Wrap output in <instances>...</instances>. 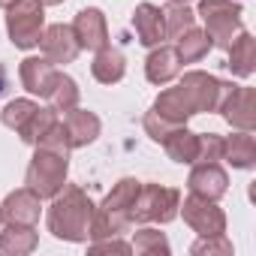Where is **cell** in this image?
<instances>
[{"mask_svg":"<svg viewBox=\"0 0 256 256\" xmlns=\"http://www.w3.org/2000/svg\"><path fill=\"white\" fill-rule=\"evenodd\" d=\"M66 154H70L66 130L64 124H54L48 136L36 145V154L28 166L24 175L28 190H34L40 199H54L66 184Z\"/></svg>","mask_w":256,"mask_h":256,"instance_id":"cell-1","label":"cell"},{"mask_svg":"<svg viewBox=\"0 0 256 256\" xmlns=\"http://www.w3.org/2000/svg\"><path fill=\"white\" fill-rule=\"evenodd\" d=\"M139 181L133 178H124L118 181V187L102 199L100 208H94V217H90V238H112V235H120L133 226V202H136V193H139Z\"/></svg>","mask_w":256,"mask_h":256,"instance_id":"cell-2","label":"cell"},{"mask_svg":"<svg viewBox=\"0 0 256 256\" xmlns=\"http://www.w3.org/2000/svg\"><path fill=\"white\" fill-rule=\"evenodd\" d=\"M94 202L78 187H66L64 196L58 193L48 208V229L64 241H84L90 232Z\"/></svg>","mask_w":256,"mask_h":256,"instance_id":"cell-3","label":"cell"},{"mask_svg":"<svg viewBox=\"0 0 256 256\" xmlns=\"http://www.w3.org/2000/svg\"><path fill=\"white\" fill-rule=\"evenodd\" d=\"M181 208V196L172 187H160V184H145L136 193L133 202V223H169Z\"/></svg>","mask_w":256,"mask_h":256,"instance_id":"cell-4","label":"cell"},{"mask_svg":"<svg viewBox=\"0 0 256 256\" xmlns=\"http://www.w3.org/2000/svg\"><path fill=\"white\" fill-rule=\"evenodd\" d=\"M42 4L40 0H16L6 6V30L12 46L18 48H34L40 46L42 36Z\"/></svg>","mask_w":256,"mask_h":256,"instance_id":"cell-5","label":"cell"},{"mask_svg":"<svg viewBox=\"0 0 256 256\" xmlns=\"http://www.w3.org/2000/svg\"><path fill=\"white\" fill-rule=\"evenodd\" d=\"M232 88L235 84H226V82H220V78H214L208 72H187L181 78V84H178V90L187 100V106H190L193 114L196 112H217L220 102H223V96Z\"/></svg>","mask_w":256,"mask_h":256,"instance_id":"cell-6","label":"cell"},{"mask_svg":"<svg viewBox=\"0 0 256 256\" xmlns=\"http://www.w3.org/2000/svg\"><path fill=\"white\" fill-rule=\"evenodd\" d=\"M199 16L205 18V34L211 36V46L229 48L232 34L241 28V6L232 0H202Z\"/></svg>","mask_w":256,"mask_h":256,"instance_id":"cell-7","label":"cell"},{"mask_svg":"<svg viewBox=\"0 0 256 256\" xmlns=\"http://www.w3.org/2000/svg\"><path fill=\"white\" fill-rule=\"evenodd\" d=\"M184 220L202 238H211V235H223L226 232V217L214 205V199H205V196H196V193L190 199H184Z\"/></svg>","mask_w":256,"mask_h":256,"instance_id":"cell-8","label":"cell"},{"mask_svg":"<svg viewBox=\"0 0 256 256\" xmlns=\"http://www.w3.org/2000/svg\"><path fill=\"white\" fill-rule=\"evenodd\" d=\"M220 112H223V118H226L232 126L250 133L253 126H256V90H253V88H232V90L223 96Z\"/></svg>","mask_w":256,"mask_h":256,"instance_id":"cell-9","label":"cell"},{"mask_svg":"<svg viewBox=\"0 0 256 256\" xmlns=\"http://www.w3.org/2000/svg\"><path fill=\"white\" fill-rule=\"evenodd\" d=\"M40 46H42V54L52 60V64H72L78 58V40L72 34V28L66 24H52L42 30L40 36Z\"/></svg>","mask_w":256,"mask_h":256,"instance_id":"cell-10","label":"cell"},{"mask_svg":"<svg viewBox=\"0 0 256 256\" xmlns=\"http://www.w3.org/2000/svg\"><path fill=\"white\" fill-rule=\"evenodd\" d=\"M72 34H76L82 48L100 52L108 46V28H106V16L100 10H82L72 22Z\"/></svg>","mask_w":256,"mask_h":256,"instance_id":"cell-11","label":"cell"},{"mask_svg":"<svg viewBox=\"0 0 256 256\" xmlns=\"http://www.w3.org/2000/svg\"><path fill=\"white\" fill-rule=\"evenodd\" d=\"M42 199L34 193V190H16L6 196V202L0 205V220H6V223H22V226H34L40 220V205Z\"/></svg>","mask_w":256,"mask_h":256,"instance_id":"cell-12","label":"cell"},{"mask_svg":"<svg viewBox=\"0 0 256 256\" xmlns=\"http://www.w3.org/2000/svg\"><path fill=\"white\" fill-rule=\"evenodd\" d=\"M229 187V178L226 172L217 166V163H208V160H196L193 172H190V190L196 196H205V199H220Z\"/></svg>","mask_w":256,"mask_h":256,"instance_id":"cell-13","label":"cell"},{"mask_svg":"<svg viewBox=\"0 0 256 256\" xmlns=\"http://www.w3.org/2000/svg\"><path fill=\"white\" fill-rule=\"evenodd\" d=\"M64 130H66V142H70V148L90 145V142L100 136V118H96L94 112H82V108L76 106L72 112H66Z\"/></svg>","mask_w":256,"mask_h":256,"instance_id":"cell-14","label":"cell"},{"mask_svg":"<svg viewBox=\"0 0 256 256\" xmlns=\"http://www.w3.org/2000/svg\"><path fill=\"white\" fill-rule=\"evenodd\" d=\"M54 78H58V70H54V64L48 58H28V60H22V84L30 94L46 96L48 88L54 84Z\"/></svg>","mask_w":256,"mask_h":256,"instance_id":"cell-15","label":"cell"},{"mask_svg":"<svg viewBox=\"0 0 256 256\" xmlns=\"http://www.w3.org/2000/svg\"><path fill=\"white\" fill-rule=\"evenodd\" d=\"M133 24H136V34H139V42H142V46H160V40L166 36L163 10L154 6V4H142V6H136Z\"/></svg>","mask_w":256,"mask_h":256,"instance_id":"cell-16","label":"cell"},{"mask_svg":"<svg viewBox=\"0 0 256 256\" xmlns=\"http://www.w3.org/2000/svg\"><path fill=\"white\" fill-rule=\"evenodd\" d=\"M178 72H181V58H178V52L169 48V46L154 48V52L148 54V60H145V76H148V82H154V84H166V82H172Z\"/></svg>","mask_w":256,"mask_h":256,"instance_id":"cell-17","label":"cell"},{"mask_svg":"<svg viewBox=\"0 0 256 256\" xmlns=\"http://www.w3.org/2000/svg\"><path fill=\"white\" fill-rule=\"evenodd\" d=\"M163 145H166V154L175 163H196L199 160V136L190 133V130L175 126V130L163 139Z\"/></svg>","mask_w":256,"mask_h":256,"instance_id":"cell-18","label":"cell"},{"mask_svg":"<svg viewBox=\"0 0 256 256\" xmlns=\"http://www.w3.org/2000/svg\"><path fill=\"white\" fill-rule=\"evenodd\" d=\"M235 76H250L256 66V40L250 34H238V40L229 42V64H226Z\"/></svg>","mask_w":256,"mask_h":256,"instance_id":"cell-19","label":"cell"},{"mask_svg":"<svg viewBox=\"0 0 256 256\" xmlns=\"http://www.w3.org/2000/svg\"><path fill=\"white\" fill-rule=\"evenodd\" d=\"M220 160H229L235 169H250L253 160H256V139L244 130L238 136L223 139V157Z\"/></svg>","mask_w":256,"mask_h":256,"instance_id":"cell-20","label":"cell"},{"mask_svg":"<svg viewBox=\"0 0 256 256\" xmlns=\"http://www.w3.org/2000/svg\"><path fill=\"white\" fill-rule=\"evenodd\" d=\"M124 70H126L124 54H120L118 48H108V46L96 52L94 66H90L94 78H96V82H102V84H114V82H120V78H124Z\"/></svg>","mask_w":256,"mask_h":256,"instance_id":"cell-21","label":"cell"},{"mask_svg":"<svg viewBox=\"0 0 256 256\" xmlns=\"http://www.w3.org/2000/svg\"><path fill=\"white\" fill-rule=\"evenodd\" d=\"M175 42H178L175 52H178L181 64H196V60H202V58L208 54V48H211V36H208L205 30H196V28H190L187 34H181Z\"/></svg>","mask_w":256,"mask_h":256,"instance_id":"cell-22","label":"cell"},{"mask_svg":"<svg viewBox=\"0 0 256 256\" xmlns=\"http://www.w3.org/2000/svg\"><path fill=\"white\" fill-rule=\"evenodd\" d=\"M58 124V112L54 108H36L28 120H24V126L18 130V136L28 142V145H40L46 136H48V130Z\"/></svg>","mask_w":256,"mask_h":256,"instance_id":"cell-23","label":"cell"},{"mask_svg":"<svg viewBox=\"0 0 256 256\" xmlns=\"http://www.w3.org/2000/svg\"><path fill=\"white\" fill-rule=\"evenodd\" d=\"M46 100L52 102L48 108H54V112H72V108L78 106V88H76V82H72L70 76L58 72V78H54V84L48 88Z\"/></svg>","mask_w":256,"mask_h":256,"instance_id":"cell-24","label":"cell"},{"mask_svg":"<svg viewBox=\"0 0 256 256\" xmlns=\"http://www.w3.org/2000/svg\"><path fill=\"white\" fill-rule=\"evenodd\" d=\"M36 247V232L34 226H22V223H10L0 232V250L6 253H30Z\"/></svg>","mask_w":256,"mask_h":256,"instance_id":"cell-25","label":"cell"},{"mask_svg":"<svg viewBox=\"0 0 256 256\" xmlns=\"http://www.w3.org/2000/svg\"><path fill=\"white\" fill-rule=\"evenodd\" d=\"M163 24H166V36L178 40L181 34H187L190 28H196V18L187 10V4H169L163 10Z\"/></svg>","mask_w":256,"mask_h":256,"instance_id":"cell-26","label":"cell"},{"mask_svg":"<svg viewBox=\"0 0 256 256\" xmlns=\"http://www.w3.org/2000/svg\"><path fill=\"white\" fill-rule=\"evenodd\" d=\"M133 250L136 253H169V241L157 229H142L133 238Z\"/></svg>","mask_w":256,"mask_h":256,"instance_id":"cell-27","label":"cell"},{"mask_svg":"<svg viewBox=\"0 0 256 256\" xmlns=\"http://www.w3.org/2000/svg\"><path fill=\"white\" fill-rule=\"evenodd\" d=\"M36 108H40V106H36V102H30V100H12V102L4 108V124H6V126H12V130H22L24 120H28Z\"/></svg>","mask_w":256,"mask_h":256,"instance_id":"cell-28","label":"cell"},{"mask_svg":"<svg viewBox=\"0 0 256 256\" xmlns=\"http://www.w3.org/2000/svg\"><path fill=\"white\" fill-rule=\"evenodd\" d=\"M175 126H178V124H172V120L160 118V114H157L154 108H151V112L145 114V133H148V136H151L154 142H163V139H166V136H169V133L175 130Z\"/></svg>","mask_w":256,"mask_h":256,"instance_id":"cell-29","label":"cell"},{"mask_svg":"<svg viewBox=\"0 0 256 256\" xmlns=\"http://www.w3.org/2000/svg\"><path fill=\"white\" fill-rule=\"evenodd\" d=\"M223 157V139L208 133V136H199V160H208V163H217Z\"/></svg>","mask_w":256,"mask_h":256,"instance_id":"cell-30","label":"cell"},{"mask_svg":"<svg viewBox=\"0 0 256 256\" xmlns=\"http://www.w3.org/2000/svg\"><path fill=\"white\" fill-rule=\"evenodd\" d=\"M193 253L202 256V253H232V244L223 238V235H211V238H202L193 244Z\"/></svg>","mask_w":256,"mask_h":256,"instance_id":"cell-31","label":"cell"},{"mask_svg":"<svg viewBox=\"0 0 256 256\" xmlns=\"http://www.w3.org/2000/svg\"><path fill=\"white\" fill-rule=\"evenodd\" d=\"M90 250H94V253H106V250H114V253H130L133 247H130V244H124V241H100V238H96V241L90 244Z\"/></svg>","mask_w":256,"mask_h":256,"instance_id":"cell-32","label":"cell"},{"mask_svg":"<svg viewBox=\"0 0 256 256\" xmlns=\"http://www.w3.org/2000/svg\"><path fill=\"white\" fill-rule=\"evenodd\" d=\"M4 88H6V70L0 66V94H4Z\"/></svg>","mask_w":256,"mask_h":256,"instance_id":"cell-33","label":"cell"},{"mask_svg":"<svg viewBox=\"0 0 256 256\" xmlns=\"http://www.w3.org/2000/svg\"><path fill=\"white\" fill-rule=\"evenodd\" d=\"M42 6H54V4H64V0H40Z\"/></svg>","mask_w":256,"mask_h":256,"instance_id":"cell-34","label":"cell"},{"mask_svg":"<svg viewBox=\"0 0 256 256\" xmlns=\"http://www.w3.org/2000/svg\"><path fill=\"white\" fill-rule=\"evenodd\" d=\"M10 4H16V0H0V6H4V10H6Z\"/></svg>","mask_w":256,"mask_h":256,"instance_id":"cell-35","label":"cell"},{"mask_svg":"<svg viewBox=\"0 0 256 256\" xmlns=\"http://www.w3.org/2000/svg\"><path fill=\"white\" fill-rule=\"evenodd\" d=\"M172 4H187V0H172Z\"/></svg>","mask_w":256,"mask_h":256,"instance_id":"cell-36","label":"cell"}]
</instances>
